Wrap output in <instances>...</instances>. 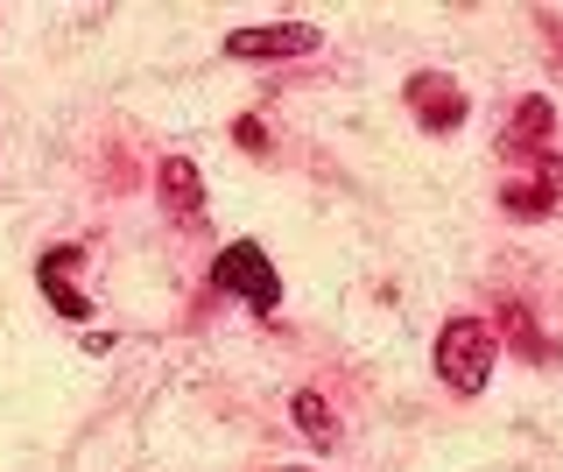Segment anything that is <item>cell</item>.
I'll return each mask as SVG.
<instances>
[{
	"label": "cell",
	"mask_w": 563,
	"mask_h": 472,
	"mask_svg": "<svg viewBox=\"0 0 563 472\" xmlns=\"http://www.w3.org/2000/svg\"><path fill=\"white\" fill-rule=\"evenodd\" d=\"M493 360H500V331H493L486 318H451L444 331H437V381H444L451 395H479L493 381Z\"/></svg>",
	"instance_id": "6da1fadb"
},
{
	"label": "cell",
	"mask_w": 563,
	"mask_h": 472,
	"mask_svg": "<svg viewBox=\"0 0 563 472\" xmlns=\"http://www.w3.org/2000/svg\"><path fill=\"white\" fill-rule=\"evenodd\" d=\"M211 283H219L225 296H240L246 310H261V318L282 304V275H275V261L261 254L254 240H233V248L211 261Z\"/></svg>",
	"instance_id": "7a4b0ae2"
},
{
	"label": "cell",
	"mask_w": 563,
	"mask_h": 472,
	"mask_svg": "<svg viewBox=\"0 0 563 472\" xmlns=\"http://www.w3.org/2000/svg\"><path fill=\"white\" fill-rule=\"evenodd\" d=\"M324 36H317L310 22H282V29H233L225 36V57L240 64H275V57H303V50H317Z\"/></svg>",
	"instance_id": "3957f363"
},
{
	"label": "cell",
	"mask_w": 563,
	"mask_h": 472,
	"mask_svg": "<svg viewBox=\"0 0 563 472\" xmlns=\"http://www.w3.org/2000/svg\"><path fill=\"white\" fill-rule=\"evenodd\" d=\"M409 107H416V128H422V134L465 128V92H457L444 72H416V78H409Z\"/></svg>",
	"instance_id": "277c9868"
},
{
	"label": "cell",
	"mask_w": 563,
	"mask_h": 472,
	"mask_svg": "<svg viewBox=\"0 0 563 472\" xmlns=\"http://www.w3.org/2000/svg\"><path fill=\"white\" fill-rule=\"evenodd\" d=\"M155 190H163V205H169L184 226L205 212V177H198V163H190V155H169V163L155 169Z\"/></svg>",
	"instance_id": "5b68a950"
},
{
	"label": "cell",
	"mask_w": 563,
	"mask_h": 472,
	"mask_svg": "<svg viewBox=\"0 0 563 472\" xmlns=\"http://www.w3.org/2000/svg\"><path fill=\"white\" fill-rule=\"evenodd\" d=\"M64 268H78V248H49L43 261H35V283H43V296L64 310V318H92V304H85V296L64 283Z\"/></svg>",
	"instance_id": "8992f818"
},
{
	"label": "cell",
	"mask_w": 563,
	"mask_h": 472,
	"mask_svg": "<svg viewBox=\"0 0 563 472\" xmlns=\"http://www.w3.org/2000/svg\"><path fill=\"white\" fill-rule=\"evenodd\" d=\"M289 416H296V430H303V437H317V444L339 437V416H331V402L317 395V388H296L289 395Z\"/></svg>",
	"instance_id": "52a82bcc"
},
{
	"label": "cell",
	"mask_w": 563,
	"mask_h": 472,
	"mask_svg": "<svg viewBox=\"0 0 563 472\" xmlns=\"http://www.w3.org/2000/svg\"><path fill=\"white\" fill-rule=\"evenodd\" d=\"M500 205H507V219H550V212H556V184H550V177H536V184H507V190H500Z\"/></svg>",
	"instance_id": "ba28073f"
},
{
	"label": "cell",
	"mask_w": 563,
	"mask_h": 472,
	"mask_svg": "<svg viewBox=\"0 0 563 472\" xmlns=\"http://www.w3.org/2000/svg\"><path fill=\"white\" fill-rule=\"evenodd\" d=\"M550 120H556V107H550L542 92H528V99H521V113H515V128H507V149L542 142V134H550Z\"/></svg>",
	"instance_id": "9c48e42d"
},
{
	"label": "cell",
	"mask_w": 563,
	"mask_h": 472,
	"mask_svg": "<svg viewBox=\"0 0 563 472\" xmlns=\"http://www.w3.org/2000/svg\"><path fill=\"white\" fill-rule=\"evenodd\" d=\"M500 325H507V331H515V339H521V353H528V360H550V345H542V339H536V325H528V318H521V310H507V318H500Z\"/></svg>",
	"instance_id": "30bf717a"
}]
</instances>
